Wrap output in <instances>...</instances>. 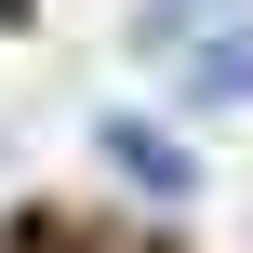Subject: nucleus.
<instances>
[{
  "mask_svg": "<svg viewBox=\"0 0 253 253\" xmlns=\"http://www.w3.org/2000/svg\"><path fill=\"white\" fill-rule=\"evenodd\" d=\"M173 107H253V13L240 27H200L173 53Z\"/></svg>",
  "mask_w": 253,
  "mask_h": 253,
  "instance_id": "f257e3e1",
  "label": "nucleus"
},
{
  "mask_svg": "<svg viewBox=\"0 0 253 253\" xmlns=\"http://www.w3.org/2000/svg\"><path fill=\"white\" fill-rule=\"evenodd\" d=\"M93 160H107V173H133L147 200H200V160H187L173 133H147V120H93Z\"/></svg>",
  "mask_w": 253,
  "mask_h": 253,
  "instance_id": "f03ea898",
  "label": "nucleus"
}]
</instances>
